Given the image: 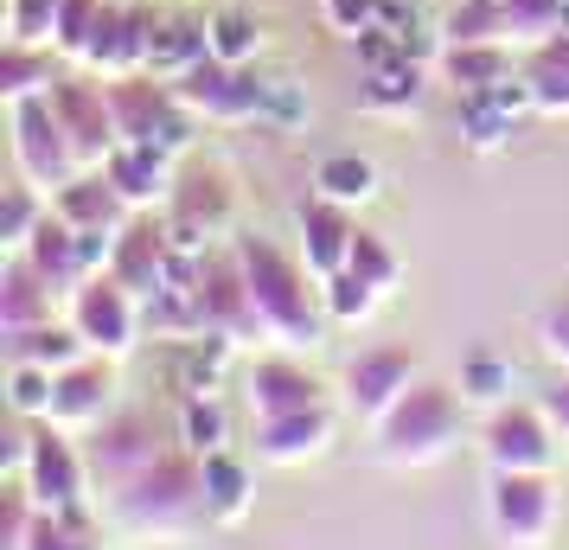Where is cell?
<instances>
[{"mask_svg":"<svg viewBox=\"0 0 569 550\" xmlns=\"http://www.w3.org/2000/svg\"><path fill=\"white\" fill-rule=\"evenodd\" d=\"M543 410H550V422H557V436H569V378H557V384L543 391Z\"/></svg>","mask_w":569,"mask_h":550,"instance_id":"49","label":"cell"},{"mask_svg":"<svg viewBox=\"0 0 569 550\" xmlns=\"http://www.w3.org/2000/svg\"><path fill=\"white\" fill-rule=\"evenodd\" d=\"M27 550H103V538H97L90 512H39Z\"/></svg>","mask_w":569,"mask_h":550,"instance_id":"38","label":"cell"},{"mask_svg":"<svg viewBox=\"0 0 569 550\" xmlns=\"http://www.w3.org/2000/svg\"><path fill=\"white\" fill-rule=\"evenodd\" d=\"M46 211H52V199H46L39 186H27V180L7 186V199H0V243H7V250H27Z\"/></svg>","mask_w":569,"mask_h":550,"instance_id":"36","label":"cell"},{"mask_svg":"<svg viewBox=\"0 0 569 550\" xmlns=\"http://www.w3.org/2000/svg\"><path fill=\"white\" fill-rule=\"evenodd\" d=\"M78 359H90V346L71 320H46L27 333H7V366H46V371H71Z\"/></svg>","mask_w":569,"mask_h":550,"instance_id":"28","label":"cell"},{"mask_svg":"<svg viewBox=\"0 0 569 550\" xmlns=\"http://www.w3.org/2000/svg\"><path fill=\"white\" fill-rule=\"evenodd\" d=\"M237 257L250 276L262 327L282 346H313L327 333V301H320V276L308 269V257H288L269 237H237Z\"/></svg>","mask_w":569,"mask_h":550,"instance_id":"1","label":"cell"},{"mask_svg":"<svg viewBox=\"0 0 569 550\" xmlns=\"http://www.w3.org/2000/svg\"><path fill=\"white\" fill-rule=\"evenodd\" d=\"M320 301H327V320H333V327H359V320H371V308H378L385 294L371 289L365 276L339 269V276H327V282H320Z\"/></svg>","mask_w":569,"mask_h":550,"instance_id":"37","label":"cell"},{"mask_svg":"<svg viewBox=\"0 0 569 550\" xmlns=\"http://www.w3.org/2000/svg\"><path fill=\"white\" fill-rule=\"evenodd\" d=\"M160 211H167V231L186 257H206V243L224 237V224H231V180L218 167H186Z\"/></svg>","mask_w":569,"mask_h":550,"instance_id":"12","label":"cell"},{"mask_svg":"<svg viewBox=\"0 0 569 550\" xmlns=\"http://www.w3.org/2000/svg\"><path fill=\"white\" fill-rule=\"evenodd\" d=\"M416 378H422V371H416L410 346H371V352H359V359L346 366V410L365 417V422H378Z\"/></svg>","mask_w":569,"mask_h":550,"instance_id":"16","label":"cell"},{"mask_svg":"<svg viewBox=\"0 0 569 550\" xmlns=\"http://www.w3.org/2000/svg\"><path fill=\"white\" fill-rule=\"evenodd\" d=\"M441 78L455 83L461 97H487L499 83H512V46H441Z\"/></svg>","mask_w":569,"mask_h":550,"instance_id":"27","label":"cell"},{"mask_svg":"<svg viewBox=\"0 0 569 550\" xmlns=\"http://www.w3.org/2000/svg\"><path fill=\"white\" fill-rule=\"evenodd\" d=\"M506 391H512V371L499 366L492 352H473L461 371V397H473V403H512Z\"/></svg>","mask_w":569,"mask_h":550,"instance_id":"45","label":"cell"},{"mask_svg":"<svg viewBox=\"0 0 569 550\" xmlns=\"http://www.w3.org/2000/svg\"><path fill=\"white\" fill-rule=\"evenodd\" d=\"M243 506H250V473H243V461H237L231 448L206 454V512L243 519Z\"/></svg>","mask_w":569,"mask_h":550,"instance_id":"34","label":"cell"},{"mask_svg":"<svg viewBox=\"0 0 569 550\" xmlns=\"http://www.w3.org/2000/svg\"><path fill=\"white\" fill-rule=\"evenodd\" d=\"M148 39H154V7H134V0H103V20L83 46V71L97 83H116V78H134L148 71Z\"/></svg>","mask_w":569,"mask_h":550,"instance_id":"13","label":"cell"},{"mask_svg":"<svg viewBox=\"0 0 569 550\" xmlns=\"http://www.w3.org/2000/svg\"><path fill=\"white\" fill-rule=\"evenodd\" d=\"M480 442H487L492 473H550V461H557V422H550L543 403H492Z\"/></svg>","mask_w":569,"mask_h":550,"instance_id":"9","label":"cell"},{"mask_svg":"<svg viewBox=\"0 0 569 550\" xmlns=\"http://www.w3.org/2000/svg\"><path fill=\"white\" fill-rule=\"evenodd\" d=\"M173 269H180V243L167 231V218L154 211H129V224L116 231V250H109V276L134 289L141 301H154L167 282H173Z\"/></svg>","mask_w":569,"mask_h":550,"instance_id":"11","label":"cell"},{"mask_svg":"<svg viewBox=\"0 0 569 550\" xmlns=\"http://www.w3.org/2000/svg\"><path fill=\"white\" fill-rule=\"evenodd\" d=\"M352 237H359V224H352V211L346 206L320 199V192L301 206V257H308V269L320 276V282L352 262Z\"/></svg>","mask_w":569,"mask_h":550,"instance_id":"21","label":"cell"},{"mask_svg":"<svg viewBox=\"0 0 569 550\" xmlns=\"http://www.w3.org/2000/svg\"><path fill=\"white\" fill-rule=\"evenodd\" d=\"M52 301L58 289L32 269L20 250H13V262H7V276H0V327L7 333H27V327H46L52 320Z\"/></svg>","mask_w":569,"mask_h":550,"instance_id":"25","label":"cell"},{"mask_svg":"<svg viewBox=\"0 0 569 550\" xmlns=\"http://www.w3.org/2000/svg\"><path fill=\"white\" fill-rule=\"evenodd\" d=\"M518 78L531 90V109L538 116H569V27L550 32L543 46H531L525 64H518Z\"/></svg>","mask_w":569,"mask_h":550,"instance_id":"26","label":"cell"},{"mask_svg":"<svg viewBox=\"0 0 569 550\" xmlns=\"http://www.w3.org/2000/svg\"><path fill=\"white\" fill-rule=\"evenodd\" d=\"M109 109H116V129L134 148H160V154H186L192 148V129L199 116L180 103V90L154 71H134V78L109 83Z\"/></svg>","mask_w":569,"mask_h":550,"instance_id":"4","label":"cell"},{"mask_svg":"<svg viewBox=\"0 0 569 550\" xmlns=\"http://www.w3.org/2000/svg\"><path fill=\"white\" fill-rule=\"evenodd\" d=\"M206 512V461L199 454H160L154 468L116 487V519L129 531H180Z\"/></svg>","mask_w":569,"mask_h":550,"instance_id":"3","label":"cell"},{"mask_svg":"<svg viewBox=\"0 0 569 550\" xmlns=\"http://www.w3.org/2000/svg\"><path fill=\"white\" fill-rule=\"evenodd\" d=\"M206 32H211V58H224V64H250L262 52V27L250 7H218L206 13Z\"/></svg>","mask_w":569,"mask_h":550,"instance_id":"33","label":"cell"},{"mask_svg":"<svg viewBox=\"0 0 569 550\" xmlns=\"http://www.w3.org/2000/svg\"><path fill=\"white\" fill-rule=\"evenodd\" d=\"M333 442V410H295V417H262L257 422V454L276 461V468H295V461H313L320 448Z\"/></svg>","mask_w":569,"mask_h":550,"instance_id":"22","label":"cell"},{"mask_svg":"<svg viewBox=\"0 0 569 550\" xmlns=\"http://www.w3.org/2000/svg\"><path fill=\"white\" fill-rule=\"evenodd\" d=\"M109 186L122 192V206L129 211H160L167 199H173V154H160V148H134V141H122L116 154L103 160Z\"/></svg>","mask_w":569,"mask_h":550,"instance_id":"20","label":"cell"},{"mask_svg":"<svg viewBox=\"0 0 569 550\" xmlns=\"http://www.w3.org/2000/svg\"><path fill=\"white\" fill-rule=\"evenodd\" d=\"M487 512L492 531L512 550H538L557 531V487H550V473H492Z\"/></svg>","mask_w":569,"mask_h":550,"instance_id":"14","label":"cell"},{"mask_svg":"<svg viewBox=\"0 0 569 550\" xmlns=\"http://www.w3.org/2000/svg\"><path fill=\"white\" fill-rule=\"evenodd\" d=\"M27 493L39 499V512H90V454L58 429L52 417L27 422V461H20Z\"/></svg>","mask_w":569,"mask_h":550,"instance_id":"5","label":"cell"},{"mask_svg":"<svg viewBox=\"0 0 569 550\" xmlns=\"http://www.w3.org/2000/svg\"><path fill=\"white\" fill-rule=\"evenodd\" d=\"M538 340H543V352H550V359L569 371V301H550V308H543Z\"/></svg>","mask_w":569,"mask_h":550,"instance_id":"48","label":"cell"},{"mask_svg":"<svg viewBox=\"0 0 569 550\" xmlns=\"http://www.w3.org/2000/svg\"><path fill=\"white\" fill-rule=\"evenodd\" d=\"M52 109L71 148H78L83 167H103L116 148H122V129H116V109H109V83L97 78H58L52 83Z\"/></svg>","mask_w":569,"mask_h":550,"instance_id":"15","label":"cell"},{"mask_svg":"<svg viewBox=\"0 0 569 550\" xmlns=\"http://www.w3.org/2000/svg\"><path fill=\"white\" fill-rule=\"evenodd\" d=\"M13 167H20V180L39 186L46 199H52L58 186H71L78 173H90L71 148V134L58 122L52 97H27V103H13Z\"/></svg>","mask_w":569,"mask_h":550,"instance_id":"6","label":"cell"},{"mask_svg":"<svg viewBox=\"0 0 569 550\" xmlns=\"http://www.w3.org/2000/svg\"><path fill=\"white\" fill-rule=\"evenodd\" d=\"M160 461V442H154V422L141 417V410H109L97 422V442H90V468L103 473L109 487H122L134 480L141 468H154Z\"/></svg>","mask_w":569,"mask_h":550,"instance_id":"17","label":"cell"},{"mask_svg":"<svg viewBox=\"0 0 569 550\" xmlns=\"http://www.w3.org/2000/svg\"><path fill=\"white\" fill-rule=\"evenodd\" d=\"M180 442H186V454H218L224 448V410L211 403V397H186L180 403Z\"/></svg>","mask_w":569,"mask_h":550,"instance_id":"41","label":"cell"},{"mask_svg":"<svg viewBox=\"0 0 569 550\" xmlns=\"http://www.w3.org/2000/svg\"><path fill=\"white\" fill-rule=\"evenodd\" d=\"M346 269H352V276H365L378 294H390V289H397V276H403L397 250H390L378 231H359V237H352V262H346Z\"/></svg>","mask_w":569,"mask_h":550,"instance_id":"42","label":"cell"},{"mask_svg":"<svg viewBox=\"0 0 569 550\" xmlns=\"http://www.w3.org/2000/svg\"><path fill=\"white\" fill-rule=\"evenodd\" d=\"M512 109L499 103V97H461V129H467V141L473 148H499L506 134H512Z\"/></svg>","mask_w":569,"mask_h":550,"instance_id":"43","label":"cell"},{"mask_svg":"<svg viewBox=\"0 0 569 550\" xmlns=\"http://www.w3.org/2000/svg\"><path fill=\"white\" fill-rule=\"evenodd\" d=\"M52 46H0V97H7V109L27 103V97H52V83L64 78L58 71Z\"/></svg>","mask_w":569,"mask_h":550,"instance_id":"29","label":"cell"},{"mask_svg":"<svg viewBox=\"0 0 569 550\" xmlns=\"http://www.w3.org/2000/svg\"><path fill=\"white\" fill-rule=\"evenodd\" d=\"M71 327L83 333V346L90 352H103V359H122V352H134V340H141V320H148V301L134 289H122L116 276H90L78 294H71Z\"/></svg>","mask_w":569,"mask_h":550,"instance_id":"7","label":"cell"},{"mask_svg":"<svg viewBox=\"0 0 569 550\" xmlns=\"http://www.w3.org/2000/svg\"><path fill=\"white\" fill-rule=\"evenodd\" d=\"M499 7H506V39L525 52L569 27V0H499Z\"/></svg>","mask_w":569,"mask_h":550,"instance_id":"35","label":"cell"},{"mask_svg":"<svg viewBox=\"0 0 569 550\" xmlns=\"http://www.w3.org/2000/svg\"><path fill=\"white\" fill-rule=\"evenodd\" d=\"M327 384L313 378L301 359H257L250 366V410L262 417H295V410H320Z\"/></svg>","mask_w":569,"mask_h":550,"instance_id":"19","label":"cell"},{"mask_svg":"<svg viewBox=\"0 0 569 550\" xmlns=\"http://www.w3.org/2000/svg\"><path fill=\"white\" fill-rule=\"evenodd\" d=\"M441 46H512L506 39V7L499 0H448Z\"/></svg>","mask_w":569,"mask_h":550,"instance_id":"31","label":"cell"},{"mask_svg":"<svg viewBox=\"0 0 569 550\" xmlns=\"http://www.w3.org/2000/svg\"><path fill=\"white\" fill-rule=\"evenodd\" d=\"M173 90L199 122H257L269 109V83L250 64H224V58H199L186 78H173Z\"/></svg>","mask_w":569,"mask_h":550,"instance_id":"8","label":"cell"},{"mask_svg":"<svg viewBox=\"0 0 569 550\" xmlns=\"http://www.w3.org/2000/svg\"><path fill=\"white\" fill-rule=\"evenodd\" d=\"M32 524H39V499L27 493V480L7 487V512H0V550H27Z\"/></svg>","mask_w":569,"mask_h":550,"instance_id":"46","label":"cell"},{"mask_svg":"<svg viewBox=\"0 0 569 550\" xmlns=\"http://www.w3.org/2000/svg\"><path fill=\"white\" fill-rule=\"evenodd\" d=\"M52 211L71 218L78 231H122V224H129V206H122V192L109 186L103 167H90V173H78L71 186H58Z\"/></svg>","mask_w":569,"mask_h":550,"instance_id":"23","label":"cell"},{"mask_svg":"<svg viewBox=\"0 0 569 550\" xmlns=\"http://www.w3.org/2000/svg\"><path fill=\"white\" fill-rule=\"evenodd\" d=\"M199 308H206V333L211 340H250V333H269L257 314V294H250V276H243V257L231 250H206L199 257Z\"/></svg>","mask_w":569,"mask_h":550,"instance_id":"10","label":"cell"},{"mask_svg":"<svg viewBox=\"0 0 569 550\" xmlns=\"http://www.w3.org/2000/svg\"><path fill=\"white\" fill-rule=\"evenodd\" d=\"M116 403V359L90 352L71 371H58V391H52V422L58 429H97Z\"/></svg>","mask_w":569,"mask_h":550,"instance_id":"18","label":"cell"},{"mask_svg":"<svg viewBox=\"0 0 569 550\" xmlns=\"http://www.w3.org/2000/svg\"><path fill=\"white\" fill-rule=\"evenodd\" d=\"M52 391H58V371H46V366H13L7 371V410H20L27 422L52 417Z\"/></svg>","mask_w":569,"mask_h":550,"instance_id":"40","label":"cell"},{"mask_svg":"<svg viewBox=\"0 0 569 550\" xmlns=\"http://www.w3.org/2000/svg\"><path fill=\"white\" fill-rule=\"evenodd\" d=\"M199 58H211V32H206V20H192V13H167L160 20L154 13V39H148V71L154 78H186Z\"/></svg>","mask_w":569,"mask_h":550,"instance_id":"24","label":"cell"},{"mask_svg":"<svg viewBox=\"0 0 569 550\" xmlns=\"http://www.w3.org/2000/svg\"><path fill=\"white\" fill-rule=\"evenodd\" d=\"M313 192L352 211V206H365V199L378 192V167H371L365 154H327L320 167H313Z\"/></svg>","mask_w":569,"mask_h":550,"instance_id":"32","label":"cell"},{"mask_svg":"<svg viewBox=\"0 0 569 550\" xmlns=\"http://www.w3.org/2000/svg\"><path fill=\"white\" fill-rule=\"evenodd\" d=\"M422 103V64L416 58H385V64H371L365 71V109H378V116H410Z\"/></svg>","mask_w":569,"mask_h":550,"instance_id":"30","label":"cell"},{"mask_svg":"<svg viewBox=\"0 0 569 550\" xmlns=\"http://www.w3.org/2000/svg\"><path fill=\"white\" fill-rule=\"evenodd\" d=\"M97 20H103V0H64V7H58V39L52 46L78 64L83 46H90V32H97Z\"/></svg>","mask_w":569,"mask_h":550,"instance_id":"44","label":"cell"},{"mask_svg":"<svg viewBox=\"0 0 569 550\" xmlns=\"http://www.w3.org/2000/svg\"><path fill=\"white\" fill-rule=\"evenodd\" d=\"M58 7H64V0H7V46H52Z\"/></svg>","mask_w":569,"mask_h":550,"instance_id":"39","label":"cell"},{"mask_svg":"<svg viewBox=\"0 0 569 550\" xmlns=\"http://www.w3.org/2000/svg\"><path fill=\"white\" fill-rule=\"evenodd\" d=\"M327 27H333L339 39L378 32V0H327Z\"/></svg>","mask_w":569,"mask_h":550,"instance_id":"47","label":"cell"},{"mask_svg":"<svg viewBox=\"0 0 569 550\" xmlns=\"http://www.w3.org/2000/svg\"><path fill=\"white\" fill-rule=\"evenodd\" d=\"M461 403L467 397H455L441 378H416L410 391L378 417L385 461H397V468H429V461H441L455 448V429H461Z\"/></svg>","mask_w":569,"mask_h":550,"instance_id":"2","label":"cell"}]
</instances>
